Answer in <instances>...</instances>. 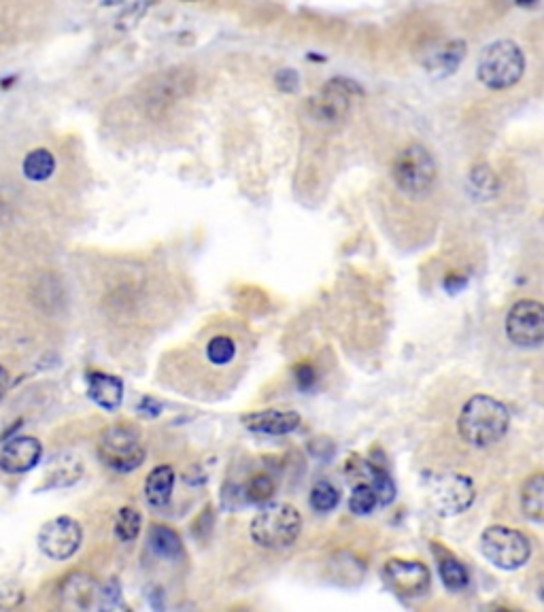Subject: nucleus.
Returning <instances> with one entry per match:
<instances>
[{"label": "nucleus", "mask_w": 544, "mask_h": 612, "mask_svg": "<svg viewBox=\"0 0 544 612\" xmlns=\"http://www.w3.org/2000/svg\"><path fill=\"white\" fill-rule=\"evenodd\" d=\"M294 377H296V383H298L300 389H311L317 381V372L311 364H300V366H296Z\"/></svg>", "instance_id": "c85d7f7f"}, {"label": "nucleus", "mask_w": 544, "mask_h": 612, "mask_svg": "<svg viewBox=\"0 0 544 612\" xmlns=\"http://www.w3.org/2000/svg\"><path fill=\"white\" fill-rule=\"evenodd\" d=\"M60 598L66 606L79 610H88L102 606V587L94 581L90 574L75 572L66 576V581L60 587Z\"/></svg>", "instance_id": "ddd939ff"}, {"label": "nucleus", "mask_w": 544, "mask_h": 612, "mask_svg": "<svg viewBox=\"0 0 544 612\" xmlns=\"http://www.w3.org/2000/svg\"><path fill=\"white\" fill-rule=\"evenodd\" d=\"M438 572H440L442 583H445L447 589L462 591V589L468 587L470 576H468V570L464 568L462 561H457L453 557L442 559L440 564H438Z\"/></svg>", "instance_id": "412c9836"}, {"label": "nucleus", "mask_w": 544, "mask_h": 612, "mask_svg": "<svg viewBox=\"0 0 544 612\" xmlns=\"http://www.w3.org/2000/svg\"><path fill=\"white\" fill-rule=\"evenodd\" d=\"M141 523H143V517L139 510L132 506H124L122 510H119L117 519H115V536L122 542H132L141 532Z\"/></svg>", "instance_id": "4be33fe9"}, {"label": "nucleus", "mask_w": 544, "mask_h": 612, "mask_svg": "<svg viewBox=\"0 0 544 612\" xmlns=\"http://www.w3.org/2000/svg\"><path fill=\"white\" fill-rule=\"evenodd\" d=\"M483 555L493 566L502 570H517L527 564L532 555V544L525 534L506 525H491L481 536Z\"/></svg>", "instance_id": "423d86ee"}, {"label": "nucleus", "mask_w": 544, "mask_h": 612, "mask_svg": "<svg viewBox=\"0 0 544 612\" xmlns=\"http://www.w3.org/2000/svg\"><path fill=\"white\" fill-rule=\"evenodd\" d=\"M277 83H279V90L292 92V90H296V85H298V75L294 71H289V68H285V71H281L277 75Z\"/></svg>", "instance_id": "c756f323"}, {"label": "nucleus", "mask_w": 544, "mask_h": 612, "mask_svg": "<svg viewBox=\"0 0 544 612\" xmlns=\"http://www.w3.org/2000/svg\"><path fill=\"white\" fill-rule=\"evenodd\" d=\"M100 462L115 472H132L145 462V445L141 434L128 425H115L102 434L98 442Z\"/></svg>", "instance_id": "39448f33"}, {"label": "nucleus", "mask_w": 544, "mask_h": 612, "mask_svg": "<svg viewBox=\"0 0 544 612\" xmlns=\"http://www.w3.org/2000/svg\"><path fill=\"white\" fill-rule=\"evenodd\" d=\"M521 508L527 519L544 523V474H536L521 489Z\"/></svg>", "instance_id": "a211bd4d"}, {"label": "nucleus", "mask_w": 544, "mask_h": 612, "mask_svg": "<svg viewBox=\"0 0 544 612\" xmlns=\"http://www.w3.org/2000/svg\"><path fill=\"white\" fill-rule=\"evenodd\" d=\"M9 383H11V379H9L7 368H5V366H0V400L5 398L7 389H9Z\"/></svg>", "instance_id": "7c9ffc66"}, {"label": "nucleus", "mask_w": 544, "mask_h": 612, "mask_svg": "<svg viewBox=\"0 0 544 612\" xmlns=\"http://www.w3.org/2000/svg\"><path fill=\"white\" fill-rule=\"evenodd\" d=\"M22 168L30 181H47L56 170V158L47 149H34L26 156Z\"/></svg>", "instance_id": "aec40b11"}, {"label": "nucleus", "mask_w": 544, "mask_h": 612, "mask_svg": "<svg viewBox=\"0 0 544 612\" xmlns=\"http://www.w3.org/2000/svg\"><path fill=\"white\" fill-rule=\"evenodd\" d=\"M300 415L294 411H277V408H270V411H258L249 413L243 417L245 428L255 432V434H266V436H285L298 430L300 425Z\"/></svg>", "instance_id": "4468645a"}, {"label": "nucleus", "mask_w": 544, "mask_h": 612, "mask_svg": "<svg viewBox=\"0 0 544 612\" xmlns=\"http://www.w3.org/2000/svg\"><path fill=\"white\" fill-rule=\"evenodd\" d=\"M149 549L158 557L177 559L183 555V542L175 530L166 525H156L149 532Z\"/></svg>", "instance_id": "6ab92c4d"}, {"label": "nucleus", "mask_w": 544, "mask_h": 612, "mask_svg": "<svg viewBox=\"0 0 544 612\" xmlns=\"http://www.w3.org/2000/svg\"><path fill=\"white\" fill-rule=\"evenodd\" d=\"M302 530V517L289 504H266L251 521V538L264 549L292 547Z\"/></svg>", "instance_id": "f03ea898"}, {"label": "nucleus", "mask_w": 544, "mask_h": 612, "mask_svg": "<svg viewBox=\"0 0 544 612\" xmlns=\"http://www.w3.org/2000/svg\"><path fill=\"white\" fill-rule=\"evenodd\" d=\"M464 283H466V279H464V277H459V279H457L455 275H451V277H447L445 287L449 289V292H451V289H453V292H457L459 287H464Z\"/></svg>", "instance_id": "2f4dec72"}, {"label": "nucleus", "mask_w": 544, "mask_h": 612, "mask_svg": "<svg viewBox=\"0 0 544 612\" xmlns=\"http://www.w3.org/2000/svg\"><path fill=\"white\" fill-rule=\"evenodd\" d=\"M538 595H540V602L544 604V576H542V581L538 585Z\"/></svg>", "instance_id": "72a5a7b5"}, {"label": "nucleus", "mask_w": 544, "mask_h": 612, "mask_svg": "<svg viewBox=\"0 0 544 612\" xmlns=\"http://www.w3.org/2000/svg\"><path fill=\"white\" fill-rule=\"evenodd\" d=\"M510 425L508 408L491 396H472L459 413L457 430L472 447H489L498 442Z\"/></svg>", "instance_id": "f257e3e1"}, {"label": "nucleus", "mask_w": 544, "mask_h": 612, "mask_svg": "<svg viewBox=\"0 0 544 612\" xmlns=\"http://www.w3.org/2000/svg\"><path fill=\"white\" fill-rule=\"evenodd\" d=\"M81 540H83V530H81L79 521L62 515V517L47 521L41 527L39 549L49 559L64 561L79 551Z\"/></svg>", "instance_id": "1a4fd4ad"}, {"label": "nucleus", "mask_w": 544, "mask_h": 612, "mask_svg": "<svg viewBox=\"0 0 544 612\" xmlns=\"http://www.w3.org/2000/svg\"><path fill=\"white\" fill-rule=\"evenodd\" d=\"M175 489V470L170 466L153 468L145 481V500L151 508H164Z\"/></svg>", "instance_id": "dca6fc26"}, {"label": "nucleus", "mask_w": 544, "mask_h": 612, "mask_svg": "<svg viewBox=\"0 0 544 612\" xmlns=\"http://www.w3.org/2000/svg\"><path fill=\"white\" fill-rule=\"evenodd\" d=\"M470 183L472 192L485 200L498 192V179L489 166H476L470 173Z\"/></svg>", "instance_id": "393cba45"}, {"label": "nucleus", "mask_w": 544, "mask_h": 612, "mask_svg": "<svg viewBox=\"0 0 544 612\" xmlns=\"http://www.w3.org/2000/svg\"><path fill=\"white\" fill-rule=\"evenodd\" d=\"M364 472L370 476L368 485L374 489V493H377V500L379 504H391L396 498V485L394 481L389 479L387 472H383L379 466L374 464H364Z\"/></svg>", "instance_id": "5701e85b"}, {"label": "nucleus", "mask_w": 544, "mask_h": 612, "mask_svg": "<svg viewBox=\"0 0 544 612\" xmlns=\"http://www.w3.org/2000/svg\"><path fill=\"white\" fill-rule=\"evenodd\" d=\"M43 445L32 436H15L0 449V470L7 474L30 472L41 462Z\"/></svg>", "instance_id": "f8f14e48"}, {"label": "nucleus", "mask_w": 544, "mask_h": 612, "mask_svg": "<svg viewBox=\"0 0 544 612\" xmlns=\"http://www.w3.org/2000/svg\"><path fill=\"white\" fill-rule=\"evenodd\" d=\"M525 71L523 51L513 41H496L481 54L476 75L489 90H508L521 81Z\"/></svg>", "instance_id": "7ed1b4c3"}, {"label": "nucleus", "mask_w": 544, "mask_h": 612, "mask_svg": "<svg viewBox=\"0 0 544 612\" xmlns=\"http://www.w3.org/2000/svg\"><path fill=\"white\" fill-rule=\"evenodd\" d=\"M88 381V396L94 404H98L105 411H117L124 402V383L113 374L107 372H88L85 374Z\"/></svg>", "instance_id": "2eb2a0df"}, {"label": "nucleus", "mask_w": 544, "mask_h": 612, "mask_svg": "<svg viewBox=\"0 0 544 612\" xmlns=\"http://www.w3.org/2000/svg\"><path fill=\"white\" fill-rule=\"evenodd\" d=\"M464 43L462 41H447V43H438L434 45L432 51H428V60H425V66L430 68V71H442V73H453L455 68L459 66L464 58Z\"/></svg>", "instance_id": "f3484780"}, {"label": "nucleus", "mask_w": 544, "mask_h": 612, "mask_svg": "<svg viewBox=\"0 0 544 612\" xmlns=\"http://www.w3.org/2000/svg\"><path fill=\"white\" fill-rule=\"evenodd\" d=\"M338 500H340L338 489L328 481H319L311 491V506L319 510V513H328V510H332L338 504Z\"/></svg>", "instance_id": "bb28decb"}, {"label": "nucleus", "mask_w": 544, "mask_h": 612, "mask_svg": "<svg viewBox=\"0 0 544 612\" xmlns=\"http://www.w3.org/2000/svg\"><path fill=\"white\" fill-rule=\"evenodd\" d=\"M506 336L513 345L532 349L544 343V304L519 300L506 317Z\"/></svg>", "instance_id": "0eeeda50"}, {"label": "nucleus", "mask_w": 544, "mask_h": 612, "mask_svg": "<svg viewBox=\"0 0 544 612\" xmlns=\"http://www.w3.org/2000/svg\"><path fill=\"white\" fill-rule=\"evenodd\" d=\"M383 581L400 598H421L428 593L432 576L421 561L391 559L383 568Z\"/></svg>", "instance_id": "9d476101"}, {"label": "nucleus", "mask_w": 544, "mask_h": 612, "mask_svg": "<svg viewBox=\"0 0 544 612\" xmlns=\"http://www.w3.org/2000/svg\"><path fill=\"white\" fill-rule=\"evenodd\" d=\"M391 175L396 185L406 194L428 192L436 179V162L432 153L419 143L406 145L391 164Z\"/></svg>", "instance_id": "20e7f679"}, {"label": "nucleus", "mask_w": 544, "mask_h": 612, "mask_svg": "<svg viewBox=\"0 0 544 612\" xmlns=\"http://www.w3.org/2000/svg\"><path fill=\"white\" fill-rule=\"evenodd\" d=\"M515 3H517L519 7H532V5L538 3V0H515Z\"/></svg>", "instance_id": "473e14b6"}, {"label": "nucleus", "mask_w": 544, "mask_h": 612, "mask_svg": "<svg viewBox=\"0 0 544 612\" xmlns=\"http://www.w3.org/2000/svg\"><path fill=\"white\" fill-rule=\"evenodd\" d=\"M351 92L353 85L334 79L328 81L326 88H323L313 100H311V113L315 119L323 124H336L349 113L351 107Z\"/></svg>", "instance_id": "9b49d317"}, {"label": "nucleus", "mask_w": 544, "mask_h": 612, "mask_svg": "<svg viewBox=\"0 0 544 612\" xmlns=\"http://www.w3.org/2000/svg\"><path fill=\"white\" fill-rule=\"evenodd\" d=\"M377 504H379L377 493H374V489L368 483L355 485L351 498H349V508L355 515H368Z\"/></svg>", "instance_id": "cd10ccee"}, {"label": "nucleus", "mask_w": 544, "mask_h": 612, "mask_svg": "<svg viewBox=\"0 0 544 612\" xmlns=\"http://www.w3.org/2000/svg\"><path fill=\"white\" fill-rule=\"evenodd\" d=\"M243 496L249 504H266L275 496V483L266 474H253L243 489Z\"/></svg>", "instance_id": "b1692460"}, {"label": "nucleus", "mask_w": 544, "mask_h": 612, "mask_svg": "<svg viewBox=\"0 0 544 612\" xmlns=\"http://www.w3.org/2000/svg\"><path fill=\"white\" fill-rule=\"evenodd\" d=\"M428 496L440 515H459L472 506L476 491L466 474H442L430 483Z\"/></svg>", "instance_id": "6e6552de"}, {"label": "nucleus", "mask_w": 544, "mask_h": 612, "mask_svg": "<svg viewBox=\"0 0 544 612\" xmlns=\"http://www.w3.org/2000/svg\"><path fill=\"white\" fill-rule=\"evenodd\" d=\"M236 355V345L234 340L228 338V336H215L209 340L207 345V357L211 364H217V366H226L234 360Z\"/></svg>", "instance_id": "a878e982"}]
</instances>
